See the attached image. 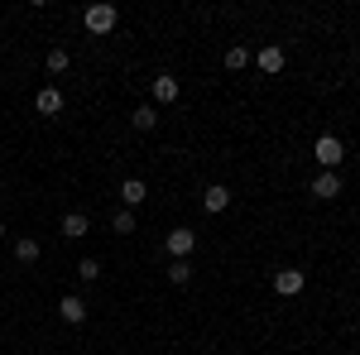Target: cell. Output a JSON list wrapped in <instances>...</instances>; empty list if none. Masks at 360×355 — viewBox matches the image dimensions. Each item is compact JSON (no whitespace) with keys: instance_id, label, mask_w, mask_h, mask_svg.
Listing matches in <instances>:
<instances>
[{"instance_id":"5","label":"cell","mask_w":360,"mask_h":355,"mask_svg":"<svg viewBox=\"0 0 360 355\" xmlns=\"http://www.w3.org/2000/svg\"><path fill=\"white\" fill-rule=\"evenodd\" d=\"M58 317H63L68 327H82V322H86V302L77 298V293H68V298L58 302Z\"/></svg>"},{"instance_id":"4","label":"cell","mask_w":360,"mask_h":355,"mask_svg":"<svg viewBox=\"0 0 360 355\" xmlns=\"http://www.w3.org/2000/svg\"><path fill=\"white\" fill-rule=\"evenodd\" d=\"M307 273L303 269H278L274 273V293H283V298H293V293H303Z\"/></svg>"},{"instance_id":"6","label":"cell","mask_w":360,"mask_h":355,"mask_svg":"<svg viewBox=\"0 0 360 355\" xmlns=\"http://www.w3.org/2000/svg\"><path fill=\"white\" fill-rule=\"evenodd\" d=\"M307 192H312V197H322V202H332L336 192H341V173H317Z\"/></svg>"},{"instance_id":"2","label":"cell","mask_w":360,"mask_h":355,"mask_svg":"<svg viewBox=\"0 0 360 355\" xmlns=\"http://www.w3.org/2000/svg\"><path fill=\"white\" fill-rule=\"evenodd\" d=\"M193 250H197V231L193 226H173V231H168V254H173V259H188Z\"/></svg>"},{"instance_id":"15","label":"cell","mask_w":360,"mask_h":355,"mask_svg":"<svg viewBox=\"0 0 360 355\" xmlns=\"http://www.w3.org/2000/svg\"><path fill=\"white\" fill-rule=\"evenodd\" d=\"M168 278H173V283H193V264H188V259H173V264H168Z\"/></svg>"},{"instance_id":"19","label":"cell","mask_w":360,"mask_h":355,"mask_svg":"<svg viewBox=\"0 0 360 355\" xmlns=\"http://www.w3.org/2000/svg\"><path fill=\"white\" fill-rule=\"evenodd\" d=\"M49 72H68V53H63V49L49 53Z\"/></svg>"},{"instance_id":"12","label":"cell","mask_w":360,"mask_h":355,"mask_svg":"<svg viewBox=\"0 0 360 355\" xmlns=\"http://www.w3.org/2000/svg\"><path fill=\"white\" fill-rule=\"evenodd\" d=\"M34 106H39V115H58V110H63V91H53V86H44Z\"/></svg>"},{"instance_id":"11","label":"cell","mask_w":360,"mask_h":355,"mask_svg":"<svg viewBox=\"0 0 360 355\" xmlns=\"http://www.w3.org/2000/svg\"><path fill=\"white\" fill-rule=\"evenodd\" d=\"M120 197H125V207H139V202L149 197V188H144V178H125V183H120Z\"/></svg>"},{"instance_id":"17","label":"cell","mask_w":360,"mask_h":355,"mask_svg":"<svg viewBox=\"0 0 360 355\" xmlns=\"http://www.w3.org/2000/svg\"><path fill=\"white\" fill-rule=\"evenodd\" d=\"M77 278H82V283H96V278H101V264H96V259H82V264H77Z\"/></svg>"},{"instance_id":"1","label":"cell","mask_w":360,"mask_h":355,"mask_svg":"<svg viewBox=\"0 0 360 355\" xmlns=\"http://www.w3.org/2000/svg\"><path fill=\"white\" fill-rule=\"evenodd\" d=\"M312 154H317L322 173H336V168H341V159H346V144H341L336 135H322L317 144H312Z\"/></svg>"},{"instance_id":"18","label":"cell","mask_w":360,"mask_h":355,"mask_svg":"<svg viewBox=\"0 0 360 355\" xmlns=\"http://www.w3.org/2000/svg\"><path fill=\"white\" fill-rule=\"evenodd\" d=\"M245 63H250V53H245V49H226V67H231V72H240Z\"/></svg>"},{"instance_id":"3","label":"cell","mask_w":360,"mask_h":355,"mask_svg":"<svg viewBox=\"0 0 360 355\" xmlns=\"http://www.w3.org/2000/svg\"><path fill=\"white\" fill-rule=\"evenodd\" d=\"M86 29H91V34H111L115 29V5H91V10H86Z\"/></svg>"},{"instance_id":"7","label":"cell","mask_w":360,"mask_h":355,"mask_svg":"<svg viewBox=\"0 0 360 355\" xmlns=\"http://www.w3.org/2000/svg\"><path fill=\"white\" fill-rule=\"evenodd\" d=\"M202 207H207L212 217H217V212H226V207H231V188H221V183H212V188L202 192Z\"/></svg>"},{"instance_id":"10","label":"cell","mask_w":360,"mask_h":355,"mask_svg":"<svg viewBox=\"0 0 360 355\" xmlns=\"http://www.w3.org/2000/svg\"><path fill=\"white\" fill-rule=\"evenodd\" d=\"M86 231H91V221H86L82 212H68V217H63V235H68V240H82Z\"/></svg>"},{"instance_id":"8","label":"cell","mask_w":360,"mask_h":355,"mask_svg":"<svg viewBox=\"0 0 360 355\" xmlns=\"http://www.w3.org/2000/svg\"><path fill=\"white\" fill-rule=\"evenodd\" d=\"M255 63H259V72H269V77H274V72H283V63H288V58H283V49L269 44V49H259V53H255Z\"/></svg>"},{"instance_id":"13","label":"cell","mask_w":360,"mask_h":355,"mask_svg":"<svg viewBox=\"0 0 360 355\" xmlns=\"http://www.w3.org/2000/svg\"><path fill=\"white\" fill-rule=\"evenodd\" d=\"M39 254H44V250H39V240H15V259H20V264H34V259H39Z\"/></svg>"},{"instance_id":"9","label":"cell","mask_w":360,"mask_h":355,"mask_svg":"<svg viewBox=\"0 0 360 355\" xmlns=\"http://www.w3.org/2000/svg\"><path fill=\"white\" fill-rule=\"evenodd\" d=\"M154 101H159V106H173V101H178V77L159 72V77H154Z\"/></svg>"},{"instance_id":"14","label":"cell","mask_w":360,"mask_h":355,"mask_svg":"<svg viewBox=\"0 0 360 355\" xmlns=\"http://www.w3.org/2000/svg\"><path fill=\"white\" fill-rule=\"evenodd\" d=\"M130 125H135V130H154V125H159V115H154V106H139L135 115H130Z\"/></svg>"},{"instance_id":"20","label":"cell","mask_w":360,"mask_h":355,"mask_svg":"<svg viewBox=\"0 0 360 355\" xmlns=\"http://www.w3.org/2000/svg\"><path fill=\"white\" fill-rule=\"evenodd\" d=\"M0 235H5V226H0Z\"/></svg>"},{"instance_id":"16","label":"cell","mask_w":360,"mask_h":355,"mask_svg":"<svg viewBox=\"0 0 360 355\" xmlns=\"http://www.w3.org/2000/svg\"><path fill=\"white\" fill-rule=\"evenodd\" d=\"M111 226H115V235H130V231H135V212H115Z\"/></svg>"}]
</instances>
